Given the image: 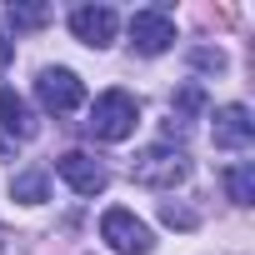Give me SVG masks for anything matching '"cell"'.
<instances>
[{"instance_id":"7","label":"cell","mask_w":255,"mask_h":255,"mask_svg":"<svg viewBox=\"0 0 255 255\" xmlns=\"http://www.w3.org/2000/svg\"><path fill=\"white\" fill-rule=\"evenodd\" d=\"M115 10L110 5H80V10H70V30H75V40L80 45H90V50H105L110 40H115Z\"/></svg>"},{"instance_id":"2","label":"cell","mask_w":255,"mask_h":255,"mask_svg":"<svg viewBox=\"0 0 255 255\" xmlns=\"http://www.w3.org/2000/svg\"><path fill=\"white\" fill-rule=\"evenodd\" d=\"M130 180L135 185H150V190H175V185L190 180V160L175 145H145L130 160Z\"/></svg>"},{"instance_id":"11","label":"cell","mask_w":255,"mask_h":255,"mask_svg":"<svg viewBox=\"0 0 255 255\" xmlns=\"http://www.w3.org/2000/svg\"><path fill=\"white\" fill-rule=\"evenodd\" d=\"M10 195H15L20 205H45V170H25V175H15V180H10Z\"/></svg>"},{"instance_id":"6","label":"cell","mask_w":255,"mask_h":255,"mask_svg":"<svg viewBox=\"0 0 255 255\" xmlns=\"http://www.w3.org/2000/svg\"><path fill=\"white\" fill-rule=\"evenodd\" d=\"M55 175H60L75 195H100V190L110 185V170H105L95 155H85V150H65V155L55 160Z\"/></svg>"},{"instance_id":"9","label":"cell","mask_w":255,"mask_h":255,"mask_svg":"<svg viewBox=\"0 0 255 255\" xmlns=\"http://www.w3.org/2000/svg\"><path fill=\"white\" fill-rule=\"evenodd\" d=\"M0 125H5L15 140H30V135L40 130V125H35V115H30V105H25V100H20L5 80H0Z\"/></svg>"},{"instance_id":"8","label":"cell","mask_w":255,"mask_h":255,"mask_svg":"<svg viewBox=\"0 0 255 255\" xmlns=\"http://www.w3.org/2000/svg\"><path fill=\"white\" fill-rule=\"evenodd\" d=\"M255 140V120L245 105H220L215 110V145L220 150H245Z\"/></svg>"},{"instance_id":"13","label":"cell","mask_w":255,"mask_h":255,"mask_svg":"<svg viewBox=\"0 0 255 255\" xmlns=\"http://www.w3.org/2000/svg\"><path fill=\"white\" fill-rule=\"evenodd\" d=\"M160 220L175 225V230H195V225H200V215H195L190 205H180V200H165V205H160Z\"/></svg>"},{"instance_id":"3","label":"cell","mask_w":255,"mask_h":255,"mask_svg":"<svg viewBox=\"0 0 255 255\" xmlns=\"http://www.w3.org/2000/svg\"><path fill=\"white\" fill-rule=\"evenodd\" d=\"M100 240H105L115 255H150V250H155L150 225H145V220H135L125 205L105 210V220H100Z\"/></svg>"},{"instance_id":"10","label":"cell","mask_w":255,"mask_h":255,"mask_svg":"<svg viewBox=\"0 0 255 255\" xmlns=\"http://www.w3.org/2000/svg\"><path fill=\"white\" fill-rule=\"evenodd\" d=\"M225 190H230L235 205H255V165H250V160L230 165V170H225Z\"/></svg>"},{"instance_id":"4","label":"cell","mask_w":255,"mask_h":255,"mask_svg":"<svg viewBox=\"0 0 255 255\" xmlns=\"http://www.w3.org/2000/svg\"><path fill=\"white\" fill-rule=\"evenodd\" d=\"M35 100H40V110H50V115H70V110L85 100V85H80L75 70L45 65V70L35 75Z\"/></svg>"},{"instance_id":"14","label":"cell","mask_w":255,"mask_h":255,"mask_svg":"<svg viewBox=\"0 0 255 255\" xmlns=\"http://www.w3.org/2000/svg\"><path fill=\"white\" fill-rule=\"evenodd\" d=\"M200 105H205L200 85H180V90H175V120H180V115H195Z\"/></svg>"},{"instance_id":"1","label":"cell","mask_w":255,"mask_h":255,"mask_svg":"<svg viewBox=\"0 0 255 255\" xmlns=\"http://www.w3.org/2000/svg\"><path fill=\"white\" fill-rule=\"evenodd\" d=\"M135 120H140V100L130 95V90H105V95H95V105H90V135L95 140H130L135 135Z\"/></svg>"},{"instance_id":"16","label":"cell","mask_w":255,"mask_h":255,"mask_svg":"<svg viewBox=\"0 0 255 255\" xmlns=\"http://www.w3.org/2000/svg\"><path fill=\"white\" fill-rule=\"evenodd\" d=\"M0 255H25V240H20L10 225H0Z\"/></svg>"},{"instance_id":"15","label":"cell","mask_w":255,"mask_h":255,"mask_svg":"<svg viewBox=\"0 0 255 255\" xmlns=\"http://www.w3.org/2000/svg\"><path fill=\"white\" fill-rule=\"evenodd\" d=\"M190 60H195V70H225V55H220V50H210V45L190 50Z\"/></svg>"},{"instance_id":"12","label":"cell","mask_w":255,"mask_h":255,"mask_svg":"<svg viewBox=\"0 0 255 255\" xmlns=\"http://www.w3.org/2000/svg\"><path fill=\"white\" fill-rule=\"evenodd\" d=\"M5 15H10V25H15V30H35V25H45L55 10H50V5H10Z\"/></svg>"},{"instance_id":"17","label":"cell","mask_w":255,"mask_h":255,"mask_svg":"<svg viewBox=\"0 0 255 255\" xmlns=\"http://www.w3.org/2000/svg\"><path fill=\"white\" fill-rule=\"evenodd\" d=\"M5 60H10V40H5V35H0V65H5Z\"/></svg>"},{"instance_id":"5","label":"cell","mask_w":255,"mask_h":255,"mask_svg":"<svg viewBox=\"0 0 255 255\" xmlns=\"http://www.w3.org/2000/svg\"><path fill=\"white\" fill-rule=\"evenodd\" d=\"M130 45H135L140 55H165V50L175 45V20H170V10H165V5L135 10V15H130Z\"/></svg>"}]
</instances>
